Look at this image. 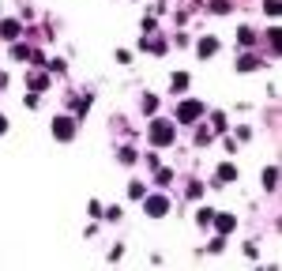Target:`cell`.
I'll return each instance as SVG.
<instances>
[{"mask_svg":"<svg viewBox=\"0 0 282 271\" xmlns=\"http://www.w3.org/2000/svg\"><path fill=\"white\" fill-rule=\"evenodd\" d=\"M275 185H279V169L267 166V169H264V188H275Z\"/></svg>","mask_w":282,"mask_h":271,"instance_id":"cell-9","label":"cell"},{"mask_svg":"<svg viewBox=\"0 0 282 271\" xmlns=\"http://www.w3.org/2000/svg\"><path fill=\"white\" fill-rule=\"evenodd\" d=\"M185 87H188V76H185V72H177V76H173V91H185Z\"/></svg>","mask_w":282,"mask_h":271,"instance_id":"cell-15","label":"cell"},{"mask_svg":"<svg viewBox=\"0 0 282 271\" xmlns=\"http://www.w3.org/2000/svg\"><path fill=\"white\" fill-rule=\"evenodd\" d=\"M154 110H158V98H154V94H147V98H143V113H154Z\"/></svg>","mask_w":282,"mask_h":271,"instance_id":"cell-16","label":"cell"},{"mask_svg":"<svg viewBox=\"0 0 282 271\" xmlns=\"http://www.w3.org/2000/svg\"><path fill=\"white\" fill-rule=\"evenodd\" d=\"M53 136H57L60 143H68L72 136H76V121H72V117H57V121H53Z\"/></svg>","mask_w":282,"mask_h":271,"instance_id":"cell-4","label":"cell"},{"mask_svg":"<svg viewBox=\"0 0 282 271\" xmlns=\"http://www.w3.org/2000/svg\"><path fill=\"white\" fill-rule=\"evenodd\" d=\"M11 53H15V60H26V57H30V49H26V45H15Z\"/></svg>","mask_w":282,"mask_h":271,"instance_id":"cell-18","label":"cell"},{"mask_svg":"<svg viewBox=\"0 0 282 271\" xmlns=\"http://www.w3.org/2000/svg\"><path fill=\"white\" fill-rule=\"evenodd\" d=\"M128 196H132V200H143V196H147V188L139 185V181H132V185H128Z\"/></svg>","mask_w":282,"mask_h":271,"instance_id":"cell-12","label":"cell"},{"mask_svg":"<svg viewBox=\"0 0 282 271\" xmlns=\"http://www.w3.org/2000/svg\"><path fill=\"white\" fill-rule=\"evenodd\" d=\"M0 38L4 42H15L19 38V19H0Z\"/></svg>","mask_w":282,"mask_h":271,"instance_id":"cell-5","label":"cell"},{"mask_svg":"<svg viewBox=\"0 0 282 271\" xmlns=\"http://www.w3.org/2000/svg\"><path fill=\"white\" fill-rule=\"evenodd\" d=\"M173 139H177V128L170 121H151V143L154 147H170Z\"/></svg>","mask_w":282,"mask_h":271,"instance_id":"cell-1","label":"cell"},{"mask_svg":"<svg viewBox=\"0 0 282 271\" xmlns=\"http://www.w3.org/2000/svg\"><path fill=\"white\" fill-rule=\"evenodd\" d=\"M4 132H8V121H4V117H0V136H4Z\"/></svg>","mask_w":282,"mask_h":271,"instance_id":"cell-19","label":"cell"},{"mask_svg":"<svg viewBox=\"0 0 282 271\" xmlns=\"http://www.w3.org/2000/svg\"><path fill=\"white\" fill-rule=\"evenodd\" d=\"M211 222L218 226V234H230V230L237 226V219H233V215H218V211H214V219H211Z\"/></svg>","mask_w":282,"mask_h":271,"instance_id":"cell-6","label":"cell"},{"mask_svg":"<svg viewBox=\"0 0 282 271\" xmlns=\"http://www.w3.org/2000/svg\"><path fill=\"white\" fill-rule=\"evenodd\" d=\"M196 219H199V222H203V226H207V222L214 219V211H211V207H199V215H196Z\"/></svg>","mask_w":282,"mask_h":271,"instance_id":"cell-17","label":"cell"},{"mask_svg":"<svg viewBox=\"0 0 282 271\" xmlns=\"http://www.w3.org/2000/svg\"><path fill=\"white\" fill-rule=\"evenodd\" d=\"M30 87H34V91H45V87H49V76H45V72H34V76H30Z\"/></svg>","mask_w":282,"mask_h":271,"instance_id":"cell-10","label":"cell"},{"mask_svg":"<svg viewBox=\"0 0 282 271\" xmlns=\"http://www.w3.org/2000/svg\"><path fill=\"white\" fill-rule=\"evenodd\" d=\"M237 38H241V45H252V42H256V34L248 30V26H241V30H237Z\"/></svg>","mask_w":282,"mask_h":271,"instance_id":"cell-14","label":"cell"},{"mask_svg":"<svg viewBox=\"0 0 282 271\" xmlns=\"http://www.w3.org/2000/svg\"><path fill=\"white\" fill-rule=\"evenodd\" d=\"M214 49H218L214 38H203V42H199V57H214Z\"/></svg>","mask_w":282,"mask_h":271,"instance_id":"cell-8","label":"cell"},{"mask_svg":"<svg viewBox=\"0 0 282 271\" xmlns=\"http://www.w3.org/2000/svg\"><path fill=\"white\" fill-rule=\"evenodd\" d=\"M143 207H147V215H151V219H162L166 211H170V196H143Z\"/></svg>","mask_w":282,"mask_h":271,"instance_id":"cell-3","label":"cell"},{"mask_svg":"<svg viewBox=\"0 0 282 271\" xmlns=\"http://www.w3.org/2000/svg\"><path fill=\"white\" fill-rule=\"evenodd\" d=\"M237 68H241V72H256V68H260V60L252 57V53H248V57H241V64H237Z\"/></svg>","mask_w":282,"mask_h":271,"instance_id":"cell-11","label":"cell"},{"mask_svg":"<svg viewBox=\"0 0 282 271\" xmlns=\"http://www.w3.org/2000/svg\"><path fill=\"white\" fill-rule=\"evenodd\" d=\"M203 117V102H196V98H185L177 106V121L181 125H192V121H199Z\"/></svg>","mask_w":282,"mask_h":271,"instance_id":"cell-2","label":"cell"},{"mask_svg":"<svg viewBox=\"0 0 282 271\" xmlns=\"http://www.w3.org/2000/svg\"><path fill=\"white\" fill-rule=\"evenodd\" d=\"M154 181H158V185H170V181H173V169H162V166H158V173H154Z\"/></svg>","mask_w":282,"mask_h":271,"instance_id":"cell-13","label":"cell"},{"mask_svg":"<svg viewBox=\"0 0 282 271\" xmlns=\"http://www.w3.org/2000/svg\"><path fill=\"white\" fill-rule=\"evenodd\" d=\"M218 181H222V185H230V181H237V169H233L230 162H222V166H218Z\"/></svg>","mask_w":282,"mask_h":271,"instance_id":"cell-7","label":"cell"}]
</instances>
